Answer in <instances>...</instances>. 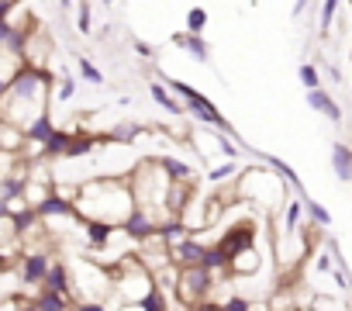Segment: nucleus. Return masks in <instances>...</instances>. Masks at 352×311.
<instances>
[{
    "label": "nucleus",
    "instance_id": "1",
    "mask_svg": "<svg viewBox=\"0 0 352 311\" xmlns=\"http://www.w3.org/2000/svg\"><path fill=\"white\" fill-rule=\"evenodd\" d=\"M135 191L128 177H94L76 191V211L80 222L83 218H97V222H111V225H124L135 211Z\"/></svg>",
    "mask_w": 352,
    "mask_h": 311
},
{
    "label": "nucleus",
    "instance_id": "2",
    "mask_svg": "<svg viewBox=\"0 0 352 311\" xmlns=\"http://www.w3.org/2000/svg\"><path fill=\"white\" fill-rule=\"evenodd\" d=\"M131 191H135V204L145 211H162L169 218V191L173 180L162 170L159 160H142L131 173Z\"/></svg>",
    "mask_w": 352,
    "mask_h": 311
},
{
    "label": "nucleus",
    "instance_id": "3",
    "mask_svg": "<svg viewBox=\"0 0 352 311\" xmlns=\"http://www.w3.org/2000/svg\"><path fill=\"white\" fill-rule=\"evenodd\" d=\"M166 87L176 94V97H180L184 104H187V111L197 118V121H204L208 128H214V131H225V135H232V138H239V131L228 125V118L201 94V90H194L190 83H184V80H173V76H166Z\"/></svg>",
    "mask_w": 352,
    "mask_h": 311
},
{
    "label": "nucleus",
    "instance_id": "4",
    "mask_svg": "<svg viewBox=\"0 0 352 311\" xmlns=\"http://www.w3.org/2000/svg\"><path fill=\"white\" fill-rule=\"evenodd\" d=\"M211 290H214V270H208V266H187L180 273V283H176V294H180V301L187 308L211 301Z\"/></svg>",
    "mask_w": 352,
    "mask_h": 311
},
{
    "label": "nucleus",
    "instance_id": "5",
    "mask_svg": "<svg viewBox=\"0 0 352 311\" xmlns=\"http://www.w3.org/2000/svg\"><path fill=\"white\" fill-rule=\"evenodd\" d=\"M218 246L225 249V256H228V259H235V256L249 253V249L256 246V222H252V218H245V222L228 225V228H225V235L218 239Z\"/></svg>",
    "mask_w": 352,
    "mask_h": 311
},
{
    "label": "nucleus",
    "instance_id": "6",
    "mask_svg": "<svg viewBox=\"0 0 352 311\" xmlns=\"http://www.w3.org/2000/svg\"><path fill=\"white\" fill-rule=\"evenodd\" d=\"M49 270H52L49 249H35V246H25V249H21V259H18V277H21V283H45Z\"/></svg>",
    "mask_w": 352,
    "mask_h": 311
},
{
    "label": "nucleus",
    "instance_id": "7",
    "mask_svg": "<svg viewBox=\"0 0 352 311\" xmlns=\"http://www.w3.org/2000/svg\"><path fill=\"white\" fill-rule=\"evenodd\" d=\"M155 228H159V218H155L152 211H145V208H135V211H131V218L121 225V232H124L131 242H138V246H142V242H148V239L155 235Z\"/></svg>",
    "mask_w": 352,
    "mask_h": 311
},
{
    "label": "nucleus",
    "instance_id": "8",
    "mask_svg": "<svg viewBox=\"0 0 352 311\" xmlns=\"http://www.w3.org/2000/svg\"><path fill=\"white\" fill-rule=\"evenodd\" d=\"M204 256H208V246H204L201 239H194V235H187L184 242L173 246V263L180 266V270H187V266H204Z\"/></svg>",
    "mask_w": 352,
    "mask_h": 311
},
{
    "label": "nucleus",
    "instance_id": "9",
    "mask_svg": "<svg viewBox=\"0 0 352 311\" xmlns=\"http://www.w3.org/2000/svg\"><path fill=\"white\" fill-rule=\"evenodd\" d=\"M80 225H83V235H87V242H90V253H100V249H107V246H111V239L121 232L118 225H111V222H97V218H83Z\"/></svg>",
    "mask_w": 352,
    "mask_h": 311
},
{
    "label": "nucleus",
    "instance_id": "10",
    "mask_svg": "<svg viewBox=\"0 0 352 311\" xmlns=\"http://www.w3.org/2000/svg\"><path fill=\"white\" fill-rule=\"evenodd\" d=\"M307 107H311V111H318V114H324L331 125H338V121H342V107H338V104L331 100V94H328V90H321V87H318V90H307Z\"/></svg>",
    "mask_w": 352,
    "mask_h": 311
},
{
    "label": "nucleus",
    "instance_id": "11",
    "mask_svg": "<svg viewBox=\"0 0 352 311\" xmlns=\"http://www.w3.org/2000/svg\"><path fill=\"white\" fill-rule=\"evenodd\" d=\"M73 283H76V280H73L69 266H66L63 259H56L52 270H49V277H45V283H42V290H56V294H66V297H69Z\"/></svg>",
    "mask_w": 352,
    "mask_h": 311
},
{
    "label": "nucleus",
    "instance_id": "12",
    "mask_svg": "<svg viewBox=\"0 0 352 311\" xmlns=\"http://www.w3.org/2000/svg\"><path fill=\"white\" fill-rule=\"evenodd\" d=\"M331 170L342 184H352V149L345 142H331Z\"/></svg>",
    "mask_w": 352,
    "mask_h": 311
},
{
    "label": "nucleus",
    "instance_id": "13",
    "mask_svg": "<svg viewBox=\"0 0 352 311\" xmlns=\"http://www.w3.org/2000/svg\"><path fill=\"white\" fill-rule=\"evenodd\" d=\"M76 304L66 297V294H56V290H38L32 297V311H73Z\"/></svg>",
    "mask_w": 352,
    "mask_h": 311
},
{
    "label": "nucleus",
    "instance_id": "14",
    "mask_svg": "<svg viewBox=\"0 0 352 311\" xmlns=\"http://www.w3.org/2000/svg\"><path fill=\"white\" fill-rule=\"evenodd\" d=\"M173 42L187 49L197 63H211V45L204 42V35H190V32H180V35H173Z\"/></svg>",
    "mask_w": 352,
    "mask_h": 311
},
{
    "label": "nucleus",
    "instance_id": "15",
    "mask_svg": "<svg viewBox=\"0 0 352 311\" xmlns=\"http://www.w3.org/2000/svg\"><path fill=\"white\" fill-rule=\"evenodd\" d=\"M148 94H152V100H155L159 107H166L173 118H184V114H187V104L173 100V94L166 90V83H162V80H152V83H148Z\"/></svg>",
    "mask_w": 352,
    "mask_h": 311
},
{
    "label": "nucleus",
    "instance_id": "16",
    "mask_svg": "<svg viewBox=\"0 0 352 311\" xmlns=\"http://www.w3.org/2000/svg\"><path fill=\"white\" fill-rule=\"evenodd\" d=\"M256 156H259V160H263V163H266L276 177H283V180H287V187H294L297 194H307V191H304V184H300V177H297V173H294L283 160H276V156H270V152H256Z\"/></svg>",
    "mask_w": 352,
    "mask_h": 311
},
{
    "label": "nucleus",
    "instance_id": "17",
    "mask_svg": "<svg viewBox=\"0 0 352 311\" xmlns=\"http://www.w3.org/2000/svg\"><path fill=\"white\" fill-rule=\"evenodd\" d=\"M52 131H56V121H52V114L45 111L42 118H35V121L25 128V138H28V145H45V142L52 138Z\"/></svg>",
    "mask_w": 352,
    "mask_h": 311
},
{
    "label": "nucleus",
    "instance_id": "18",
    "mask_svg": "<svg viewBox=\"0 0 352 311\" xmlns=\"http://www.w3.org/2000/svg\"><path fill=\"white\" fill-rule=\"evenodd\" d=\"M73 138H76V131H66V128H56L52 131V138L42 145V152H45V160H56V156H66L69 152V145H73Z\"/></svg>",
    "mask_w": 352,
    "mask_h": 311
},
{
    "label": "nucleus",
    "instance_id": "19",
    "mask_svg": "<svg viewBox=\"0 0 352 311\" xmlns=\"http://www.w3.org/2000/svg\"><path fill=\"white\" fill-rule=\"evenodd\" d=\"M159 163H162V170L169 173L173 184H190L194 180V170L184 160H176V156H159Z\"/></svg>",
    "mask_w": 352,
    "mask_h": 311
},
{
    "label": "nucleus",
    "instance_id": "20",
    "mask_svg": "<svg viewBox=\"0 0 352 311\" xmlns=\"http://www.w3.org/2000/svg\"><path fill=\"white\" fill-rule=\"evenodd\" d=\"M300 211H304V197L297 194V201H290V204H287V215H283V232H287V235H297V228H300Z\"/></svg>",
    "mask_w": 352,
    "mask_h": 311
},
{
    "label": "nucleus",
    "instance_id": "21",
    "mask_svg": "<svg viewBox=\"0 0 352 311\" xmlns=\"http://www.w3.org/2000/svg\"><path fill=\"white\" fill-rule=\"evenodd\" d=\"M304 197V211H307V218H311V225H318V228H328L331 225V215L318 204V201H311L307 194H300Z\"/></svg>",
    "mask_w": 352,
    "mask_h": 311
},
{
    "label": "nucleus",
    "instance_id": "22",
    "mask_svg": "<svg viewBox=\"0 0 352 311\" xmlns=\"http://www.w3.org/2000/svg\"><path fill=\"white\" fill-rule=\"evenodd\" d=\"M97 142H100V138H94V135H76L73 145H69V152H66V160H80V156H90V152L97 149Z\"/></svg>",
    "mask_w": 352,
    "mask_h": 311
},
{
    "label": "nucleus",
    "instance_id": "23",
    "mask_svg": "<svg viewBox=\"0 0 352 311\" xmlns=\"http://www.w3.org/2000/svg\"><path fill=\"white\" fill-rule=\"evenodd\" d=\"M138 131H142V125L124 121V125H118V128L111 131V142H114V145H131V142L138 138Z\"/></svg>",
    "mask_w": 352,
    "mask_h": 311
},
{
    "label": "nucleus",
    "instance_id": "24",
    "mask_svg": "<svg viewBox=\"0 0 352 311\" xmlns=\"http://www.w3.org/2000/svg\"><path fill=\"white\" fill-rule=\"evenodd\" d=\"M256 266H259V256H256V249H249V253H242V256H235V259H232L228 273H232V277H239V273H252Z\"/></svg>",
    "mask_w": 352,
    "mask_h": 311
},
{
    "label": "nucleus",
    "instance_id": "25",
    "mask_svg": "<svg viewBox=\"0 0 352 311\" xmlns=\"http://www.w3.org/2000/svg\"><path fill=\"white\" fill-rule=\"evenodd\" d=\"M204 266L218 273V270H228V266H232V259H228V256H225V249H221V246L214 242V246H208V256H204Z\"/></svg>",
    "mask_w": 352,
    "mask_h": 311
},
{
    "label": "nucleus",
    "instance_id": "26",
    "mask_svg": "<svg viewBox=\"0 0 352 311\" xmlns=\"http://www.w3.org/2000/svg\"><path fill=\"white\" fill-rule=\"evenodd\" d=\"M204 28H208V11L204 8H190L187 11V32L190 35H204Z\"/></svg>",
    "mask_w": 352,
    "mask_h": 311
},
{
    "label": "nucleus",
    "instance_id": "27",
    "mask_svg": "<svg viewBox=\"0 0 352 311\" xmlns=\"http://www.w3.org/2000/svg\"><path fill=\"white\" fill-rule=\"evenodd\" d=\"M335 11H338V0H324V4H321V21H318V35H321V39H328Z\"/></svg>",
    "mask_w": 352,
    "mask_h": 311
},
{
    "label": "nucleus",
    "instance_id": "28",
    "mask_svg": "<svg viewBox=\"0 0 352 311\" xmlns=\"http://www.w3.org/2000/svg\"><path fill=\"white\" fill-rule=\"evenodd\" d=\"M142 311H169V304H166V290L155 283V290L142 301Z\"/></svg>",
    "mask_w": 352,
    "mask_h": 311
},
{
    "label": "nucleus",
    "instance_id": "29",
    "mask_svg": "<svg viewBox=\"0 0 352 311\" xmlns=\"http://www.w3.org/2000/svg\"><path fill=\"white\" fill-rule=\"evenodd\" d=\"M80 76H83L87 83H94V87H100V83H104V73H100L90 59H80Z\"/></svg>",
    "mask_w": 352,
    "mask_h": 311
},
{
    "label": "nucleus",
    "instance_id": "30",
    "mask_svg": "<svg viewBox=\"0 0 352 311\" xmlns=\"http://www.w3.org/2000/svg\"><path fill=\"white\" fill-rule=\"evenodd\" d=\"M297 76H300V83H304L307 90H318V87H321V80H318V69H314L311 63H300Z\"/></svg>",
    "mask_w": 352,
    "mask_h": 311
},
{
    "label": "nucleus",
    "instance_id": "31",
    "mask_svg": "<svg viewBox=\"0 0 352 311\" xmlns=\"http://www.w3.org/2000/svg\"><path fill=\"white\" fill-rule=\"evenodd\" d=\"M235 173H239V167H235V163H225V167H214V170L208 173V180H211V184H225V180H232Z\"/></svg>",
    "mask_w": 352,
    "mask_h": 311
},
{
    "label": "nucleus",
    "instance_id": "32",
    "mask_svg": "<svg viewBox=\"0 0 352 311\" xmlns=\"http://www.w3.org/2000/svg\"><path fill=\"white\" fill-rule=\"evenodd\" d=\"M225 304V311H256V304L249 301V297H242V294H232L228 301H221Z\"/></svg>",
    "mask_w": 352,
    "mask_h": 311
},
{
    "label": "nucleus",
    "instance_id": "33",
    "mask_svg": "<svg viewBox=\"0 0 352 311\" xmlns=\"http://www.w3.org/2000/svg\"><path fill=\"white\" fill-rule=\"evenodd\" d=\"M76 28H80V35L90 32V4L87 0H80V8H76Z\"/></svg>",
    "mask_w": 352,
    "mask_h": 311
},
{
    "label": "nucleus",
    "instance_id": "34",
    "mask_svg": "<svg viewBox=\"0 0 352 311\" xmlns=\"http://www.w3.org/2000/svg\"><path fill=\"white\" fill-rule=\"evenodd\" d=\"M73 94H76V83L73 80H63L59 90H56V100H73Z\"/></svg>",
    "mask_w": 352,
    "mask_h": 311
},
{
    "label": "nucleus",
    "instance_id": "35",
    "mask_svg": "<svg viewBox=\"0 0 352 311\" xmlns=\"http://www.w3.org/2000/svg\"><path fill=\"white\" fill-rule=\"evenodd\" d=\"M73 311H111L104 301H76V308Z\"/></svg>",
    "mask_w": 352,
    "mask_h": 311
},
{
    "label": "nucleus",
    "instance_id": "36",
    "mask_svg": "<svg viewBox=\"0 0 352 311\" xmlns=\"http://www.w3.org/2000/svg\"><path fill=\"white\" fill-rule=\"evenodd\" d=\"M187 311H225V304H218V301H201V304H190Z\"/></svg>",
    "mask_w": 352,
    "mask_h": 311
},
{
    "label": "nucleus",
    "instance_id": "37",
    "mask_svg": "<svg viewBox=\"0 0 352 311\" xmlns=\"http://www.w3.org/2000/svg\"><path fill=\"white\" fill-rule=\"evenodd\" d=\"M307 4H311V0H297V4L290 8V18H300V14L307 11Z\"/></svg>",
    "mask_w": 352,
    "mask_h": 311
},
{
    "label": "nucleus",
    "instance_id": "38",
    "mask_svg": "<svg viewBox=\"0 0 352 311\" xmlns=\"http://www.w3.org/2000/svg\"><path fill=\"white\" fill-rule=\"evenodd\" d=\"M135 52H138V56H152V45H148V42H135Z\"/></svg>",
    "mask_w": 352,
    "mask_h": 311
},
{
    "label": "nucleus",
    "instance_id": "39",
    "mask_svg": "<svg viewBox=\"0 0 352 311\" xmlns=\"http://www.w3.org/2000/svg\"><path fill=\"white\" fill-rule=\"evenodd\" d=\"M59 4H63V8H69V4H73V0H59Z\"/></svg>",
    "mask_w": 352,
    "mask_h": 311
},
{
    "label": "nucleus",
    "instance_id": "40",
    "mask_svg": "<svg viewBox=\"0 0 352 311\" xmlns=\"http://www.w3.org/2000/svg\"><path fill=\"white\" fill-rule=\"evenodd\" d=\"M100 4H107V8H111V4H114V0H100Z\"/></svg>",
    "mask_w": 352,
    "mask_h": 311
},
{
    "label": "nucleus",
    "instance_id": "41",
    "mask_svg": "<svg viewBox=\"0 0 352 311\" xmlns=\"http://www.w3.org/2000/svg\"><path fill=\"white\" fill-rule=\"evenodd\" d=\"M349 290H352V277H349Z\"/></svg>",
    "mask_w": 352,
    "mask_h": 311
},
{
    "label": "nucleus",
    "instance_id": "42",
    "mask_svg": "<svg viewBox=\"0 0 352 311\" xmlns=\"http://www.w3.org/2000/svg\"><path fill=\"white\" fill-rule=\"evenodd\" d=\"M304 311H314V308H304Z\"/></svg>",
    "mask_w": 352,
    "mask_h": 311
}]
</instances>
